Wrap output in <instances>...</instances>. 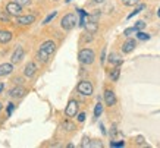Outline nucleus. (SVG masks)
I'll list each match as a JSON object with an SVG mask.
<instances>
[{
	"mask_svg": "<svg viewBox=\"0 0 160 148\" xmlns=\"http://www.w3.org/2000/svg\"><path fill=\"white\" fill-rule=\"evenodd\" d=\"M54 50H56V43H54V41H52V40L44 41V43L40 46L38 52H37V60L41 63L49 62L50 56L54 53Z\"/></svg>",
	"mask_w": 160,
	"mask_h": 148,
	"instance_id": "1",
	"label": "nucleus"
},
{
	"mask_svg": "<svg viewBox=\"0 0 160 148\" xmlns=\"http://www.w3.org/2000/svg\"><path fill=\"white\" fill-rule=\"evenodd\" d=\"M78 60L82 65H91L96 60V53L91 48H82L81 52L78 53Z\"/></svg>",
	"mask_w": 160,
	"mask_h": 148,
	"instance_id": "2",
	"label": "nucleus"
},
{
	"mask_svg": "<svg viewBox=\"0 0 160 148\" xmlns=\"http://www.w3.org/2000/svg\"><path fill=\"white\" fill-rule=\"evenodd\" d=\"M77 25V15L75 13H66L60 21V27L65 31H71Z\"/></svg>",
	"mask_w": 160,
	"mask_h": 148,
	"instance_id": "3",
	"label": "nucleus"
},
{
	"mask_svg": "<svg viewBox=\"0 0 160 148\" xmlns=\"http://www.w3.org/2000/svg\"><path fill=\"white\" fill-rule=\"evenodd\" d=\"M77 91L81 94V96L90 97V96H92V92H94V86H92V84L90 81H85V79H84V81L78 82Z\"/></svg>",
	"mask_w": 160,
	"mask_h": 148,
	"instance_id": "4",
	"label": "nucleus"
},
{
	"mask_svg": "<svg viewBox=\"0 0 160 148\" xmlns=\"http://www.w3.org/2000/svg\"><path fill=\"white\" fill-rule=\"evenodd\" d=\"M6 12L10 16H19V15H22V6L18 5L16 2H10L6 5Z\"/></svg>",
	"mask_w": 160,
	"mask_h": 148,
	"instance_id": "5",
	"label": "nucleus"
},
{
	"mask_svg": "<svg viewBox=\"0 0 160 148\" xmlns=\"http://www.w3.org/2000/svg\"><path fill=\"white\" fill-rule=\"evenodd\" d=\"M78 109H79L78 101L77 100H69L68 106H66V109H65V115L68 116V117H73V116H77Z\"/></svg>",
	"mask_w": 160,
	"mask_h": 148,
	"instance_id": "6",
	"label": "nucleus"
},
{
	"mask_svg": "<svg viewBox=\"0 0 160 148\" xmlns=\"http://www.w3.org/2000/svg\"><path fill=\"white\" fill-rule=\"evenodd\" d=\"M24 56H25V52H24V48H22V46H16V48L13 50L12 56H10V63H13V65L19 63L24 59Z\"/></svg>",
	"mask_w": 160,
	"mask_h": 148,
	"instance_id": "7",
	"label": "nucleus"
},
{
	"mask_svg": "<svg viewBox=\"0 0 160 148\" xmlns=\"http://www.w3.org/2000/svg\"><path fill=\"white\" fill-rule=\"evenodd\" d=\"M35 22V16L34 15H19V16H16V24L22 25V27H25V25H31Z\"/></svg>",
	"mask_w": 160,
	"mask_h": 148,
	"instance_id": "8",
	"label": "nucleus"
},
{
	"mask_svg": "<svg viewBox=\"0 0 160 148\" xmlns=\"http://www.w3.org/2000/svg\"><path fill=\"white\" fill-rule=\"evenodd\" d=\"M25 94H27V90L22 85H15L12 90H9V97L12 98H22Z\"/></svg>",
	"mask_w": 160,
	"mask_h": 148,
	"instance_id": "9",
	"label": "nucleus"
},
{
	"mask_svg": "<svg viewBox=\"0 0 160 148\" xmlns=\"http://www.w3.org/2000/svg\"><path fill=\"white\" fill-rule=\"evenodd\" d=\"M135 47H137V40L128 38L125 43L122 44V53H123V54H128V53L134 52V50H135Z\"/></svg>",
	"mask_w": 160,
	"mask_h": 148,
	"instance_id": "10",
	"label": "nucleus"
},
{
	"mask_svg": "<svg viewBox=\"0 0 160 148\" xmlns=\"http://www.w3.org/2000/svg\"><path fill=\"white\" fill-rule=\"evenodd\" d=\"M104 103H106V106H109V107L116 104V94L112 90L104 91Z\"/></svg>",
	"mask_w": 160,
	"mask_h": 148,
	"instance_id": "11",
	"label": "nucleus"
},
{
	"mask_svg": "<svg viewBox=\"0 0 160 148\" xmlns=\"http://www.w3.org/2000/svg\"><path fill=\"white\" fill-rule=\"evenodd\" d=\"M35 72H37V63L29 62V63H27V66H25V69H24V76L32 78L35 75Z\"/></svg>",
	"mask_w": 160,
	"mask_h": 148,
	"instance_id": "12",
	"label": "nucleus"
},
{
	"mask_svg": "<svg viewBox=\"0 0 160 148\" xmlns=\"http://www.w3.org/2000/svg\"><path fill=\"white\" fill-rule=\"evenodd\" d=\"M13 38V34L8 29H0V44H8Z\"/></svg>",
	"mask_w": 160,
	"mask_h": 148,
	"instance_id": "13",
	"label": "nucleus"
},
{
	"mask_svg": "<svg viewBox=\"0 0 160 148\" xmlns=\"http://www.w3.org/2000/svg\"><path fill=\"white\" fill-rule=\"evenodd\" d=\"M13 72V63H2L0 65V76H8Z\"/></svg>",
	"mask_w": 160,
	"mask_h": 148,
	"instance_id": "14",
	"label": "nucleus"
},
{
	"mask_svg": "<svg viewBox=\"0 0 160 148\" xmlns=\"http://www.w3.org/2000/svg\"><path fill=\"white\" fill-rule=\"evenodd\" d=\"M107 60H109L112 65H115V66H121L122 63H123V59H122L121 54H118V53H110Z\"/></svg>",
	"mask_w": 160,
	"mask_h": 148,
	"instance_id": "15",
	"label": "nucleus"
},
{
	"mask_svg": "<svg viewBox=\"0 0 160 148\" xmlns=\"http://www.w3.org/2000/svg\"><path fill=\"white\" fill-rule=\"evenodd\" d=\"M60 128L63 129V131H66V132H73L75 129H77V126H75V123L73 122H71V120H63L62 123H60Z\"/></svg>",
	"mask_w": 160,
	"mask_h": 148,
	"instance_id": "16",
	"label": "nucleus"
},
{
	"mask_svg": "<svg viewBox=\"0 0 160 148\" xmlns=\"http://www.w3.org/2000/svg\"><path fill=\"white\" fill-rule=\"evenodd\" d=\"M84 28L87 29V32L96 34V32H97V29H98V24H97V22H94V21H88V22H85Z\"/></svg>",
	"mask_w": 160,
	"mask_h": 148,
	"instance_id": "17",
	"label": "nucleus"
},
{
	"mask_svg": "<svg viewBox=\"0 0 160 148\" xmlns=\"http://www.w3.org/2000/svg\"><path fill=\"white\" fill-rule=\"evenodd\" d=\"M78 12V15H79V27H82L84 28V25H85V18H88V12H85L84 9H78L77 10Z\"/></svg>",
	"mask_w": 160,
	"mask_h": 148,
	"instance_id": "18",
	"label": "nucleus"
},
{
	"mask_svg": "<svg viewBox=\"0 0 160 148\" xmlns=\"http://www.w3.org/2000/svg\"><path fill=\"white\" fill-rule=\"evenodd\" d=\"M119 76H121V67L115 66L113 69H112V72H110V79L113 82H116L118 79H119Z\"/></svg>",
	"mask_w": 160,
	"mask_h": 148,
	"instance_id": "19",
	"label": "nucleus"
},
{
	"mask_svg": "<svg viewBox=\"0 0 160 148\" xmlns=\"http://www.w3.org/2000/svg\"><path fill=\"white\" fill-rule=\"evenodd\" d=\"M144 9H146V5H142V3H138V5H137V7H135V10H134L132 13L128 15V19H131V18H134L135 15H138V13L141 12V10H144Z\"/></svg>",
	"mask_w": 160,
	"mask_h": 148,
	"instance_id": "20",
	"label": "nucleus"
},
{
	"mask_svg": "<svg viewBox=\"0 0 160 148\" xmlns=\"http://www.w3.org/2000/svg\"><path fill=\"white\" fill-rule=\"evenodd\" d=\"M137 40H140V41H147V40H150V34L144 32V31H137Z\"/></svg>",
	"mask_w": 160,
	"mask_h": 148,
	"instance_id": "21",
	"label": "nucleus"
},
{
	"mask_svg": "<svg viewBox=\"0 0 160 148\" xmlns=\"http://www.w3.org/2000/svg\"><path fill=\"white\" fill-rule=\"evenodd\" d=\"M102 113H103V104L98 101L97 104H96V107H94V117L97 119V117H100L102 116Z\"/></svg>",
	"mask_w": 160,
	"mask_h": 148,
	"instance_id": "22",
	"label": "nucleus"
},
{
	"mask_svg": "<svg viewBox=\"0 0 160 148\" xmlns=\"http://www.w3.org/2000/svg\"><path fill=\"white\" fill-rule=\"evenodd\" d=\"M140 3V0H122V5L126 6V7H132V6H137Z\"/></svg>",
	"mask_w": 160,
	"mask_h": 148,
	"instance_id": "23",
	"label": "nucleus"
},
{
	"mask_svg": "<svg viewBox=\"0 0 160 148\" xmlns=\"http://www.w3.org/2000/svg\"><path fill=\"white\" fill-rule=\"evenodd\" d=\"M56 15H58V12H56V10H54V12H52L50 15H47V16H46V19L43 21V25H47L49 22H52V21L56 18Z\"/></svg>",
	"mask_w": 160,
	"mask_h": 148,
	"instance_id": "24",
	"label": "nucleus"
},
{
	"mask_svg": "<svg viewBox=\"0 0 160 148\" xmlns=\"http://www.w3.org/2000/svg\"><path fill=\"white\" fill-rule=\"evenodd\" d=\"M98 18H100V10H94V13L88 15V21H94V22H97Z\"/></svg>",
	"mask_w": 160,
	"mask_h": 148,
	"instance_id": "25",
	"label": "nucleus"
},
{
	"mask_svg": "<svg viewBox=\"0 0 160 148\" xmlns=\"http://www.w3.org/2000/svg\"><path fill=\"white\" fill-rule=\"evenodd\" d=\"M10 15L8 12H0V22H9Z\"/></svg>",
	"mask_w": 160,
	"mask_h": 148,
	"instance_id": "26",
	"label": "nucleus"
},
{
	"mask_svg": "<svg viewBox=\"0 0 160 148\" xmlns=\"http://www.w3.org/2000/svg\"><path fill=\"white\" fill-rule=\"evenodd\" d=\"M134 28H135V31H142V29L146 28V22L144 21H138V22H135Z\"/></svg>",
	"mask_w": 160,
	"mask_h": 148,
	"instance_id": "27",
	"label": "nucleus"
},
{
	"mask_svg": "<svg viewBox=\"0 0 160 148\" xmlns=\"http://www.w3.org/2000/svg\"><path fill=\"white\" fill-rule=\"evenodd\" d=\"M13 110H15V104H13V103H9V104H8V107H6V113H8V116H12Z\"/></svg>",
	"mask_w": 160,
	"mask_h": 148,
	"instance_id": "28",
	"label": "nucleus"
},
{
	"mask_svg": "<svg viewBox=\"0 0 160 148\" xmlns=\"http://www.w3.org/2000/svg\"><path fill=\"white\" fill-rule=\"evenodd\" d=\"M13 2H16V3H18V5H21L22 7H24V6H29V5H31V0H13Z\"/></svg>",
	"mask_w": 160,
	"mask_h": 148,
	"instance_id": "29",
	"label": "nucleus"
},
{
	"mask_svg": "<svg viewBox=\"0 0 160 148\" xmlns=\"http://www.w3.org/2000/svg\"><path fill=\"white\" fill-rule=\"evenodd\" d=\"M134 32H137L134 27H132V28H126L125 31H123V35H125V37H129V35H131V34H134Z\"/></svg>",
	"mask_w": 160,
	"mask_h": 148,
	"instance_id": "30",
	"label": "nucleus"
},
{
	"mask_svg": "<svg viewBox=\"0 0 160 148\" xmlns=\"http://www.w3.org/2000/svg\"><path fill=\"white\" fill-rule=\"evenodd\" d=\"M110 147H125V141H119V142H113V141H110Z\"/></svg>",
	"mask_w": 160,
	"mask_h": 148,
	"instance_id": "31",
	"label": "nucleus"
},
{
	"mask_svg": "<svg viewBox=\"0 0 160 148\" xmlns=\"http://www.w3.org/2000/svg\"><path fill=\"white\" fill-rule=\"evenodd\" d=\"M90 147H103V144L102 141H90Z\"/></svg>",
	"mask_w": 160,
	"mask_h": 148,
	"instance_id": "32",
	"label": "nucleus"
},
{
	"mask_svg": "<svg viewBox=\"0 0 160 148\" xmlns=\"http://www.w3.org/2000/svg\"><path fill=\"white\" fill-rule=\"evenodd\" d=\"M100 62L102 63L106 62V47H103V50H102V54H100Z\"/></svg>",
	"mask_w": 160,
	"mask_h": 148,
	"instance_id": "33",
	"label": "nucleus"
},
{
	"mask_svg": "<svg viewBox=\"0 0 160 148\" xmlns=\"http://www.w3.org/2000/svg\"><path fill=\"white\" fill-rule=\"evenodd\" d=\"M78 115V122H84V120H85V117H87V115H85V113H84V111H81V113H77Z\"/></svg>",
	"mask_w": 160,
	"mask_h": 148,
	"instance_id": "34",
	"label": "nucleus"
},
{
	"mask_svg": "<svg viewBox=\"0 0 160 148\" xmlns=\"http://www.w3.org/2000/svg\"><path fill=\"white\" fill-rule=\"evenodd\" d=\"M135 141H137V144H140V145H142L146 139H144V136H142V135H138V136L135 138Z\"/></svg>",
	"mask_w": 160,
	"mask_h": 148,
	"instance_id": "35",
	"label": "nucleus"
},
{
	"mask_svg": "<svg viewBox=\"0 0 160 148\" xmlns=\"http://www.w3.org/2000/svg\"><path fill=\"white\" fill-rule=\"evenodd\" d=\"M81 147H84V148L90 147V139H88V138H84L82 139V144H81Z\"/></svg>",
	"mask_w": 160,
	"mask_h": 148,
	"instance_id": "36",
	"label": "nucleus"
},
{
	"mask_svg": "<svg viewBox=\"0 0 160 148\" xmlns=\"http://www.w3.org/2000/svg\"><path fill=\"white\" fill-rule=\"evenodd\" d=\"M13 82L16 84V85H21V84H22V78H15Z\"/></svg>",
	"mask_w": 160,
	"mask_h": 148,
	"instance_id": "37",
	"label": "nucleus"
},
{
	"mask_svg": "<svg viewBox=\"0 0 160 148\" xmlns=\"http://www.w3.org/2000/svg\"><path fill=\"white\" fill-rule=\"evenodd\" d=\"M3 90H5V84H3V82H0V94L3 92Z\"/></svg>",
	"mask_w": 160,
	"mask_h": 148,
	"instance_id": "38",
	"label": "nucleus"
},
{
	"mask_svg": "<svg viewBox=\"0 0 160 148\" xmlns=\"http://www.w3.org/2000/svg\"><path fill=\"white\" fill-rule=\"evenodd\" d=\"M92 2H94V3H96V5H100V3H103V2H104V0H92Z\"/></svg>",
	"mask_w": 160,
	"mask_h": 148,
	"instance_id": "39",
	"label": "nucleus"
},
{
	"mask_svg": "<svg viewBox=\"0 0 160 148\" xmlns=\"http://www.w3.org/2000/svg\"><path fill=\"white\" fill-rule=\"evenodd\" d=\"M2 110H3V104H2V103H0V111H2Z\"/></svg>",
	"mask_w": 160,
	"mask_h": 148,
	"instance_id": "40",
	"label": "nucleus"
},
{
	"mask_svg": "<svg viewBox=\"0 0 160 148\" xmlns=\"http://www.w3.org/2000/svg\"><path fill=\"white\" fill-rule=\"evenodd\" d=\"M157 16L160 18V7H159V10H157Z\"/></svg>",
	"mask_w": 160,
	"mask_h": 148,
	"instance_id": "41",
	"label": "nucleus"
},
{
	"mask_svg": "<svg viewBox=\"0 0 160 148\" xmlns=\"http://www.w3.org/2000/svg\"><path fill=\"white\" fill-rule=\"evenodd\" d=\"M65 2H66V3H69V2H72V0H65Z\"/></svg>",
	"mask_w": 160,
	"mask_h": 148,
	"instance_id": "42",
	"label": "nucleus"
},
{
	"mask_svg": "<svg viewBox=\"0 0 160 148\" xmlns=\"http://www.w3.org/2000/svg\"><path fill=\"white\" fill-rule=\"evenodd\" d=\"M54 2H58V0H54Z\"/></svg>",
	"mask_w": 160,
	"mask_h": 148,
	"instance_id": "43",
	"label": "nucleus"
}]
</instances>
